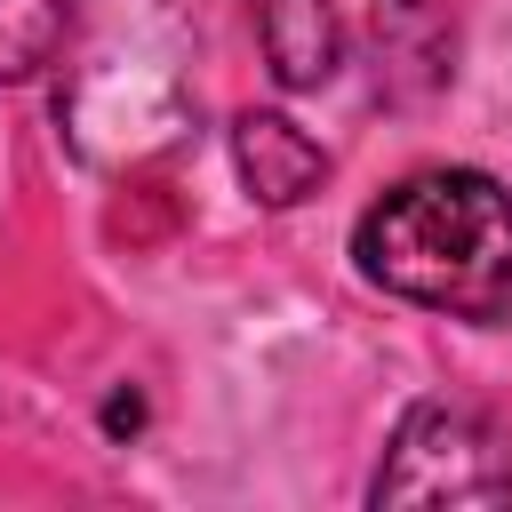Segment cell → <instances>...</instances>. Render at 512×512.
I'll return each instance as SVG.
<instances>
[{
	"label": "cell",
	"mask_w": 512,
	"mask_h": 512,
	"mask_svg": "<svg viewBox=\"0 0 512 512\" xmlns=\"http://www.w3.org/2000/svg\"><path fill=\"white\" fill-rule=\"evenodd\" d=\"M256 16V40H264V64L280 88H320L336 72V8L328 0H248Z\"/></svg>",
	"instance_id": "5b68a950"
},
{
	"label": "cell",
	"mask_w": 512,
	"mask_h": 512,
	"mask_svg": "<svg viewBox=\"0 0 512 512\" xmlns=\"http://www.w3.org/2000/svg\"><path fill=\"white\" fill-rule=\"evenodd\" d=\"M456 32L440 16V0H384L376 8V88L384 96H432L456 64Z\"/></svg>",
	"instance_id": "3957f363"
},
{
	"label": "cell",
	"mask_w": 512,
	"mask_h": 512,
	"mask_svg": "<svg viewBox=\"0 0 512 512\" xmlns=\"http://www.w3.org/2000/svg\"><path fill=\"white\" fill-rule=\"evenodd\" d=\"M352 256L376 288L408 304H432L456 320H504L512 312V192L480 168H424L360 216Z\"/></svg>",
	"instance_id": "6da1fadb"
},
{
	"label": "cell",
	"mask_w": 512,
	"mask_h": 512,
	"mask_svg": "<svg viewBox=\"0 0 512 512\" xmlns=\"http://www.w3.org/2000/svg\"><path fill=\"white\" fill-rule=\"evenodd\" d=\"M376 504H512V432L464 400H424L392 432Z\"/></svg>",
	"instance_id": "7a4b0ae2"
},
{
	"label": "cell",
	"mask_w": 512,
	"mask_h": 512,
	"mask_svg": "<svg viewBox=\"0 0 512 512\" xmlns=\"http://www.w3.org/2000/svg\"><path fill=\"white\" fill-rule=\"evenodd\" d=\"M232 160H240V176H248V192H256L264 208H296V200H312L320 176H328V152H320L296 120H280V112H240Z\"/></svg>",
	"instance_id": "277c9868"
},
{
	"label": "cell",
	"mask_w": 512,
	"mask_h": 512,
	"mask_svg": "<svg viewBox=\"0 0 512 512\" xmlns=\"http://www.w3.org/2000/svg\"><path fill=\"white\" fill-rule=\"evenodd\" d=\"M64 24H72L64 0H0V88L48 72L64 48Z\"/></svg>",
	"instance_id": "8992f818"
}]
</instances>
